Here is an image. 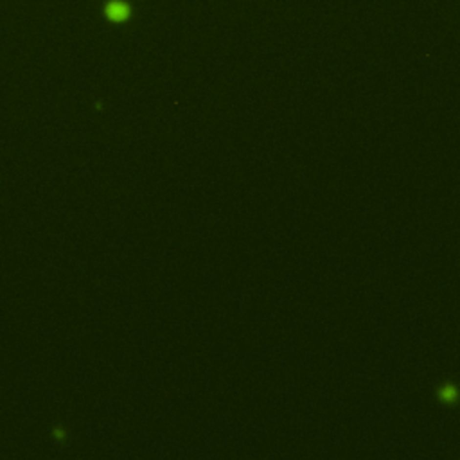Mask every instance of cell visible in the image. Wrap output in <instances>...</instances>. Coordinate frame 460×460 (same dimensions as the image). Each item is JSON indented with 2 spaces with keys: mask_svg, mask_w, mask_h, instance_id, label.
<instances>
[{
  "mask_svg": "<svg viewBox=\"0 0 460 460\" xmlns=\"http://www.w3.org/2000/svg\"><path fill=\"white\" fill-rule=\"evenodd\" d=\"M106 17L110 18L111 22H124L130 17V6L124 4L122 0H111L106 6Z\"/></svg>",
  "mask_w": 460,
  "mask_h": 460,
  "instance_id": "cell-1",
  "label": "cell"
}]
</instances>
